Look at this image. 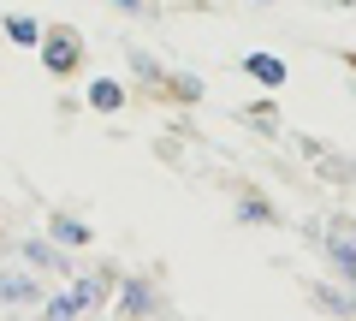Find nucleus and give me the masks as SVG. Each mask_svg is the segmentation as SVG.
Listing matches in <instances>:
<instances>
[{"instance_id":"obj_19","label":"nucleus","mask_w":356,"mask_h":321,"mask_svg":"<svg viewBox=\"0 0 356 321\" xmlns=\"http://www.w3.org/2000/svg\"><path fill=\"white\" fill-rule=\"evenodd\" d=\"M344 285H356V274H350V280H344Z\"/></svg>"},{"instance_id":"obj_8","label":"nucleus","mask_w":356,"mask_h":321,"mask_svg":"<svg viewBox=\"0 0 356 321\" xmlns=\"http://www.w3.org/2000/svg\"><path fill=\"white\" fill-rule=\"evenodd\" d=\"M18 256H24L30 268H42V274H72V256H65L60 238H24V244H18Z\"/></svg>"},{"instance_id":"obj_11","label":"nucleus","mask_w":356,"mask_h":321,"mask_svg":"<svg viewBox=\"0 0 356 321\" xmlns=\"http://www.w3.org/2000/svg\"><path fill=\"white\" fill-rule=\"evenodd\" d=\"M232 220H238V226H285V214L267 203L261 191H243V196H238V208H232Z\"/></svg>"},{"instance_id":"obj_9","label":"nucleus","mask_w":356,"mask_h":321,"mask_svg":"<svg viewBox=\"0 0 356 321\" xmlns=\"http://www.w3.org/2000/svg\"><path fill=\"white\" fill-rule=\"evenodd\" d=\"M238 119L243 125L255 131V137H285V119H280V102H273V95H261V102H250V107H238Z\"/></svg>"},{"instance_id":"obj_13","label":"nucleus","mask_w":356,"mask_h":321,"mask_svg":"<svg viewBox=\"0 0 356 321\" xmlns=\"http://www.w3.org/2000/svg\"><path fill=\"white\" fill-rule=\"evenodd\" d=\"M125 102H131L125 77H95V84H89V107H95V113H119Z\"/></svg>"},{"instance_id":"obj_7","label":"nucleus","mask_w":356,"mask_h":321,"mask_svg":"<svg viewBox=\"0 0 356 321\" xmlns=\"http://www.w3.org/2000/svg\"><path fill=\"white\" fill-rule=\"evenodd\" d=\"M0 304H42V280H36V268H0Z\"/></svg>"},{"instance_id":"obj_3","label":"nucleus","mask_w":356,"mask_h":321,"mask_svg":"<svg viewBox=\"0 0 356 321\" xmlns=\"http://www.w3.org/2000/svg\"><path fill=\"white\" fill-rule=\"evenodd\" d=\"M303 232L315 238V250L327 256V268L339 274V280H350V274H356V220H350V214H332V220L303 226Z\"/></svg>"},{"instance_id":"obj_10","label":"nucleus","mask_w":356,"mask_h":321,"mask_svg":"<svg viewBox=\"0 0 356 321\" xmlns=\"http://www.w3.org/2000/svg\"><path fill=\"white\" fill-rule=\"evenodd\" d=\"M125 65H131V77H137L143 90H166V77H172V65H161L149 48H137V42L125 48Z\"/></svg>"},{"instance_id":"obj_17","label":"nucleus","mask_w":356,"mask_h":321,"mask_svg":"<svg viewBox=\"0 0 356 321\" xmlns=\"http://www.w3.org/2000/svg\"><path fill=\"white\" fill-rule=\"evenodd\" d=\"M344 65H350V72H356V48H350V54H344Z\"/></svg>"},{"instance_id":"obj_12","label":"nucleus","mask_w":356,"mask_h":321,"mask_svg":"<svg viewBox=\"0 0 356 321\" xmlns=\"http://www.w3.org/2000/svg\"><path fill=\"white\" fill-rule=\"evenodd\" d=\"M0 30H6V42H18V48H42V36H48V24L30 18V13H6Z\"/></svg>"},{"instance_id":"obj_15","label":"nucleus","mask_w":356,"mask_h":321,"mask_svg":"<svg viewBox=\"0 0 356 321\" xmlns=\"http://www.w3.org/2000/svg\"><path fill=\"white\" fill-rule=\"evenodd\" d=\"M166 90H172L184 107H196V102H202V77H196V72H172V77H166Z\"/></svg>"},{"instance_id":"obj_4","label":"nucleus","mask_w":356,"mask_h":321,"mask_svg":"<svg viewBox=\"0 0 356 321\" xmlns=\"http://www.w3.org/2000/svg\"><path fill=\"white\" fill-rule=\"evenodd\" d=\"M297 155L309 161V173L327 185H339V191H356V161L344 149H332L327 137H297Z\"/></svg>"},{"instance_id":"obj_18","label":"nucleus","mask_w":356,"mask_h":321,"mask_svg":"<svg viewBox=\"0 0 356 321\" xmlns=\"http://www.w3.org/2000/svg\"><path fill=\"white\" fill-rule=\"evenodd\" d=\"M250 6H273V0H250Z\"/></svg>"},{"instance_id":"obj_16","label":"nucleus","mask_w":356,"mask_h":321,"mask_svg":"<svg viewBox=\"0 0 356 321\" xmlns=\"http://www.w3.org/2000/svg\"><path fill=\"white\" fill-rule=\"evenodd\" d=\"M107 6H113L119 18H143V6H149V0H107Z\"/></svg>"},{"instance_id":"obj_6","label":"nucleus","mask_w":356,"mask_h":321,"mask_svg":"<svg viewBox=\"0 0 356 321\" xmlns=\"http://www.w3.org/2000/svg\"><path fill=\"white\" fill-rule=\"evenodd\" d=\"M238 72H243V77H255L261 90H280L285 77H291V65H285L280 54H267V48H250V54L238 60Z\"/></svg>"},{"instance_id":"obj_14","label":"nucleus","mask_w":356,"mask_h":321,"mask_svg":"<svg viewBox=\"0 0 356 321\" xmlns=\"http://www.w3.org/2000/svg\"><path fill=\"white\" fill-rule=\"evenodd\" d=\"M48 238H60L65 250H83L95 232H89V220H77V214H54V220H48Z\"/></svg>"},{"instance_id":"obj_2","label":"nucleus","mask_w":356,"mask_h":321,"mask_svg":"<svg viewBox=\"0 0 356 321\" xmlns=\"http://www.w3.org/2000/svg\"><path fill=\"white\" fill-rule=\"evenodd\" d=\"M113 315H125V321L172 315V297H166L149 274H119V285H113Z\"/></svg>"},{"instance_id":"obj_5","label":"nucleus","mask_w":356,"mask_h":321,"mask_svg":"<svg viewBox=\"0 0 356 321\" xmlns=\"http://www.w3.org/2000/svg\"><path fill=\"white\" fill-rule=\"evenodd\" d=\"M36 60H42V72H48V77H72L77 65H83V36H77L72 24H48Z\"/></svg>"},{"instance_id":"obj_1","label":"nucleus","mask_w":356,"mask_h":321,"mask_svg":"<svg viewBox=\"0 0 356 321\" xmlns=\"http://www.w3.org/2000/svg\"><path fill=\"white\" fill-rule=\"evenodd\" d=\"M113 285H119L113 268H95V274H83V280H72L65 292L42 297V315H48V321H77V315H89V309L113 304Z\"/></svg>"}]
</instances>
